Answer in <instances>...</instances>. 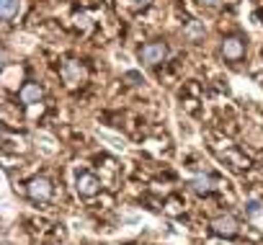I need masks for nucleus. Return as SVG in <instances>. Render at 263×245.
I'll return each instance as SVG.
<instances>
[{"label": "nucleus", "instance_id": "obj_1", "mask_svg": "<svg viewBox=\"0 0 263 245\" xmlns=\"http://www.w3.org/2000/svg\"><path fill=\"white\" fill-rule=\"evenodd\" d=\"M168 57V47L163 44V42H150V44H145L142 49H140V60L145 62V65H158V62H163Z\"/></svg>", "mask_w": 263, "mask_h": 245}, {"label": "nucleus", "instance_id": "obj_2", "mask_svg": "<svg viewBox=\"0 0 263 245\" xmlns=\"http://www.w3.org/2000/svg\"><path fill=\"white\" fill-rule=\"evenodd\" d=\"M85 67L78 62V60H70V62H65L62 65V80L67 83V85H78V83H83L85 80Z\"/></svg>", "mask_w": 263, "mask_h": 245}, {"label": "nucleus", "instance_id": "obj_3", "mask_svg": "<svg viewBox=\"0 0 263 245\" xmlns=\"http://www.w3.org/2000/svg\"><path fill=\"white\" fill-rule=\"evenodd\" d=\"M212 230H214V235H222V237H235L237 235V222L227 214V217H217L214 222H212Z\"/></svg>", "mask_w": 263, "mask_h": 245}, {"label": "nucleus", "instance_id": "obj_4", "mask_svg": "<svg viewBox=\"0 0 263 245\" xmlns=\"http://www.w3.org/2000/svg\"><path fill=\"white\" fill-rule=\"evenodd\" d=\"M29 196L31 199H39V201H47L52 196V183L47 178H34L29 183Z\"/></svg>", "mask_w": 263, "mask_h": 245}, {"label": "nucleus", "instance_id": "obj_5", "mask_svg": "<svg viewBox=\"0 0 263 245\" xmlns=\"http://www.w3.org/2000/svg\"><path fill=\"white\" fill-rule=\"evenodd\" d=\"M242 52H245V47H242V42H240L237 36H230V39L222 42V54H224V60H240Z\"/></svg>", "mask_w": 263, "mask_h": 245}, {"label": "nucleus", "instance_id": "obj_6", "mask_svg": "<svg viewBox=\"0 0 263 245\" xmlns=\"http://www.w3.org/2000/svg\"><path fill=\"white\" fill-rule=\"evenodd\" d=\"M18 96H21V103H29V106H31V103H39V101H42L44 90H42L39 83H26V85L21 88Z\"/></svg>", "mask_w": 263, "mask_h": 245}, {"label": "nucleus", "instance_id": "obj_7", "mask_svg": "<svg viewBox=\"0 0 263 245\" xmlns=\"http://www.w3.org/2000/svg\"><path fill=\"white\" fill-rule=\"evenodd\" d=\"M98 189H101V181H98L96 176L83 173V176L78 178V191H80L83 196H93V194H98Z\"/></svg>", "mask_w": 263, "mask_h": 245}, {"label": "nucleus", "instance_id": "obj_8", "mask_svg": "<svg viewBox=\"0 0 263 245\" xmlns=\"http://www.w3.org/2000/svg\"><path fill=\"white\" fill-rule=\"evenodd\" d=\"M189 186H191L194 194H209V191L214 189V178H209V176H196Z\"/></svg>", "mask_w": 263, "mask_h": 245}, {"label": "nucleus", "instance_id": "obj_9", "mask_svg": "<svg viewBox=\"0 0 263 245\" xmlns=\"http://www.w3.org/2000/svg\"><path fill=\"white\" fill-rule=\"evenodd\" d=\"M0 13H3V18H16L21 13V0H0Z\"/></svg>", "mask_w": 263, "mask_h": 245}, {"label": "nucleus", "instance_id": "obj_10", "mask_svg": "<svg viewBox=\"0 0 263 245\" xmlns=\"http://www.w3.org/2000/svg\"><path fill=\"white\" fill-rule=\"evenodd\" d=\"M245 212H248V217H253V219H255V217H260V214H263V204L253 199V201H248Z\"/></svg>", "mask_w": 263, "mask_h": 245}, {"label": "nucleus", "instance_id": "obj_11", "mask_svg": "<svg viewBox=\"0 0 263 245\" xmlns=\"http://www.w3.org/2000/svg\"><path fill=\"white\" fill-rule=\"evenodd\" d=\"M201 3H204V6H209V8H217V6H222V3H224V0H201Z\"/></svg>", "mask_w": 263, "mask_h": 245}, {"label": "nucleus", "instance_id": "obj_12", "mask_svg": "<svg viewBox=\"0 0 263 245\" xmlns=\"http://www.w3.org/2000/svg\"><path fill=\"white\" fill-rule=\"evenodd\" d=\"M135 3H137V6H150L153 0H135Z\"/></svg>", "mask_w": 263, "mask_h": 245}]
</instances>
